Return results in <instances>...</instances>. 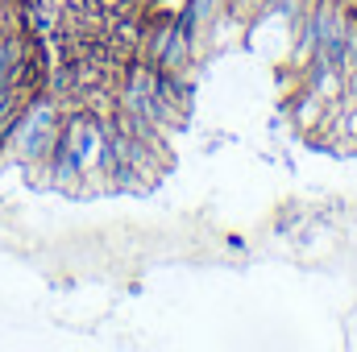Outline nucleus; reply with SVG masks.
Masks as SVG:
<instances>
[{"label": "nucleus", "instance_id": "nucleus-1", "mask_svg": "<svg viewBox=\"0 0 357 352\" xmlns=\"http://www.w3.org/2000/svg\"><path fill=\"white\" fill-rule=\"evenodd\" d=\"M282 42L270 54L291 133L328 158H357V0H278Z\"/></svg>", "mask_w": 357, "mask_h": 352}, {"label": "nucleus", "instance_id": "nucleus-2", "mask_svg": "<svg viewBox=\"0 0 357 352\" xmlns=\"http://www.w3.org/2000/svg\"><path fill=\"white\" fill-rule=\"evenodd\" d=\"M91 4L112 13H133V17H175L183 8V0H91Z\"/></svg>", "mask_w": 357, "mask_h": 352}, {"label": "nucleus", "instance_id": "nucleus-3", "mask_svg": "<svg viewBox=\"0 0 357 352\" xmlns=\"http://www.w3.org/2000/svg\"><path fill=\"white\" fill-rule=\"evenodd\" d=\"M8 166V145H4V137H0V170Z\"/></svg>", "mask_w": 357, "mask_h": 352}]
</instances>
